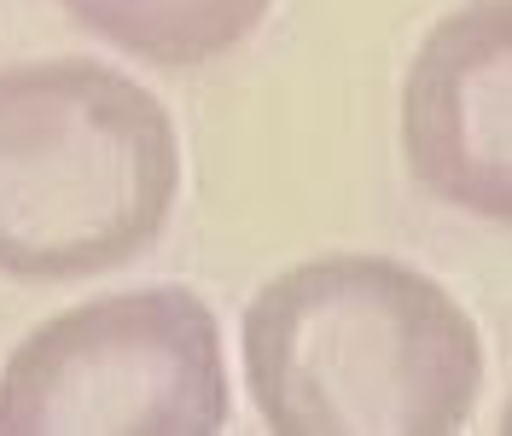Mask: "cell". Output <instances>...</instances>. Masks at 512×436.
<instances>
[{
  "mask_svg": "<svg viewBox=\"0 0 512 436\" xmlns=\"http://www.w3.org/2000/svg\"><path fill=\"white\" fill-rule=\"evenodd\" d=\"M245 378L280 436H448L483 390V338L431 274L309 256L245 309Z\"/></svg>",
  "mask_w": 512,
  "mask_h": 436,
  "instance_id": "1",
  "label": "cell"
},
{
  "mask_svg": "<svg viewBox=\"0 0 512 436\" xmlns=\"http://www.w3.org/2000/svg\"><path fill=\"white\" fill-rule=\"evenodd\" d=\"M181 192L175 123L99 59L0 70V274L82 280L134 262Z\"/></svg>",
  "mask_w": 512,
  "mask_h": 436,
  "instance_id": "2",
  "label": "cell"
},
{
  "mask_svg": "<svg viewBox=\"0 0 512 436\" xmlns=\"http://www.w3.org/2000/svg\"><path fill=\"white\" fill-rule=\"evenodd\" d=\"M222 425V332L187 285L53 314L0 373V436H210Z\"/></svg>",
  "mask_w": 512,
  "mask_h": 436,
  "instance_id": "3",
  "label": "cell"
},
{
  "mask_svg": "<svg viewBox=\"0 0 512 436\" xmlns=\"http://www.w3.org/2000/svg\"><path fill=\"white\" fill-rule=\"evenodd\" d=\"M402 152L437 204L512 227V0H466L425 30L402 82Z\"/></svg>",
  "mask_w": 512,
  "mask_h": 436,
  "instance_id": "4",
  "label": "cell"
},
{
  "mask_svg": "<svg viewBox=\"0 0 512 436\" xmlns=\"http://www.w3.org/2000/svg\"><path fill=\"white\" fill-rule=\"evenodd\" d=\"M274 0H70L64 12L128 59L192 70L233 53Z\"/></svg>",
  "mask_w": 512,
  "mask_h": 436,
  "instance_id": "5",
  "label": "cell"
},
{
  "mask_svg": "<svg viewBox=\"0 0 512 436\" xmlns=\"http://www.w3.org/2000/svg\"><path fill=\"white\" fill-rule=\"evenodd\" d=\"M501 425H507V431H512V402H507V419H501Z\"/></svg>",
  "mask_w": 512,
  "mask_h": 436,
  "instance_id": "6",
  "label": "cell"
},
{
  "mask_svg": "<svg viewBox=\"0 0 512 436\" xmlns=\"http://www.w3.org/2000/svg\"><path fill=\"white\" fill-rule=\"evenodd\" d=\"M64 6H70V0H64Z\"/></svg>",
  "mask_w": 512,
  "mask_h": 436,
  "instance_id": "7",
  "label": "cell"
}]
</instances>
